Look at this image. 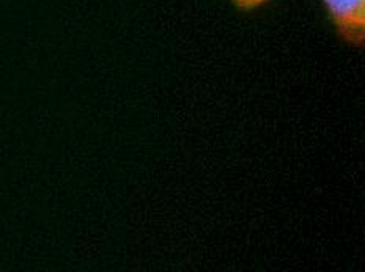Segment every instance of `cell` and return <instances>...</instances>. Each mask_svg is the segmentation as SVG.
<instances>
[{"mask_svg":"<svg viewBox=\"0 0 365 272\" xmlns=\"http://www.w3.org/2000/svg\"><path fill=\"white\" fill-rule=\"evenodd\" d=\"M341 41L361 49L365 44V0H323Z\"/></svg>","mask_w":365,"mask_h":272,"instance_id":"cell-1","label":"cell"},{"mask_svg":"<svg viewBox=\"0 0 365 272\" xmlns=\"http://www.w3.org/2000/svg\"><path fill=\"white\" fill-rule=\"evenodd\" d=\"M266 2H269V0H232V4L242 11L257 10V9H260L262 5H264Z\"/></svg>","mask_w":365,"mask_h":272,"instance_id":"cell-2","label":"cell"}]
</instances>
